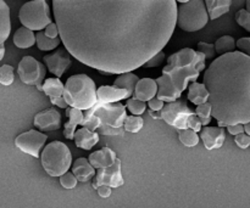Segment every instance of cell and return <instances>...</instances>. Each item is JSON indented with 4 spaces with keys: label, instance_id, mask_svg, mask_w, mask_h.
Returning <instances> with one entry per match:
<instances>
[{
    "label": "cell",
    "instance_id": "6da1fadb",
    "mask_svg": "<svg viewBox=\"0 0 250 208\" xmlns=\"http://www.w3.org/2000/svg\"><path fill=\"white\" fill-rule=\"evenodd\" d=\"M60 40L102 73L124 75L163 51L176 28L175 0H54Z\"/></svg>",
    "mask_w": 250,
    "mask_h": 208
},
{
    "label": "cell",
    "instance_id": "7a4b0ae2",
    "mask_svg": "<svg viewBox=\"0 0 250 208\" xmlns=\"http://www.w3.org/2000/svg\"><path fill=\"white\" fill-rule=\"evenodd\" d=\"M208 102L217 123H250V57L241 51L215 58L204 75Z\"/></svg>",
    "mask_w": 250,
    "mask_h": 208
},
{
    "label": "cell",
    "instance_id": "3957f363",
    "mask_svg": "<svg viewBox=\"0 0 250 208\" xmlns=\"http://www.w3.org/2000/svg\"><path fill=\"white\" fill-rule=\"evenodd\" d=\"M62 99L71 109L88 111L97 104V89L94 80L87 75L71 76L63 85Z\"/></svg>",
    "mask_w": 250,
    "mask_h": 208
},
{
    "label": "cell",
    "instance_id": "277c9868",
    "mask_svg": "<svg viewBox=\"0 0 250 208\" xmlns=\"http://www.w3.org/2000/svg\"><path fill=\"white\" fill-rule=\"evenodd\" d=\"M42 166L50 177H61L70 170L72 156L70 149L61 141L48 144L41 156Z\"/></svg>",
    "mask_w": 250,
    "mask_h": 208
},
{
    "label": "cell",
    "instance_id": "5b68a950",
    "mask_svg": "<svg viewBox=\"0 0 250 208\" xmlns=\"http://www.w3.org/2000/svg\"><path fill=\"white\" fill-rule=\"evenodd\" d=\"M178 2H181V6L177 7L176 24L181 29L186 32H197L207 26L209 17L203 0Z\"/></svg>",
    "mask_w": 250,
    "mask_h": 208
},
{
    "label": "cell",
    "instance_id": "8992f818",
    "mask_svg": "<svg viewBox=\"0 0 250 208\" xmlns=\"http://www.w3.org/2000/svg\"><path fill=\"white\" fill-rule=\"evenodd\" d=\"M19 17L22 26L32 32H41L53 22L50 17V10L45 0H34V1L26 2L20 9Z\"/></svg>",
    "mask_w": 250,
    "mask_h": 208
},
{
    "label": "cell",
    "instance_id": "52a82bcc",
    "mask_svg": "<svg viewBox=\"0 0 250 208\" xmlns=\"http://www.w3.org/2000/svg\"><path fill=\"white\" fill-rule=\"evenodd\" d=\"M198 53V51H197ZM205 56L203 54L198 53V57L192 65L186 66V67H171V66H165L163 68V75L170 77L173 87L177 90L180 95L188 88L189 83H194L199 78L200 72L205 68Z\"/></svg>",
    "mask_w": 250,
    "mask_h": 208
},
{
    "label": "cell",
    "instance_id": "ba28073f",
    "mask_svg": "<svg viewBox=\"0 0 250 208\" xmlns=\"http://www.w3.org/2000/svg\"><path fill=\"white\" fill-rule=\"evenodd\" d=\"M93 116L99 118L102 124H106V126L114 127V128H121L124 127V122L127 117L126 106L120 102H115V104L97 102L92 109L84 111L83 119H87Z\"/></svg>",
    "mask_w": 250,
    "mask_h": 208
},
{
    "label": "cell",
    "instance_id": "9c48e42d",
    "mask_svg": "<svg viewBox=\"0 0 250 208\" xmlns=\"http://www.w3.org/2000/svg\"><path fill=\"white\" fill-rule=\"evenodd\" d=\"M161 119L166 122L168 126L173 127L177 131L188 129V121L190 117L195 116L194 111L188 107L186 100H176L165 105L160 112Z\"/></svg>",
    "mask_w": 250,
    "mask_h": 208
},
{
    "label": "cell",
    "instance_id": "30bf717a",
    "mask_svg": "<svg viewBox=\"0 0 250 208\" xmlns=\"http://www.w3.org/2000/svg\"><path fill=\"white\" fill-rule=\"evenodd\" d=\"M45 66L32 56H24L19 63L17 73L22 83L28 85H36L42 92V84L45 78Z\"/></svg>",
    "mask_w": 250,
    "mask_h": 208
},
{
    "label": "cell",
    "instance_id": "8fae6325",
    "mask_svg": "<svg viewBox=\"0 0 250 208\" xmlns=\"http://www.w3.org/2000/svg\"><path fill=\"white\" fill-rule=\"evenodd\" d=\"M48 136L45 134L41 133L38 131L31 129L28 132L20 134L16 139H15V145L17 149L24 153L33 156V157L38 158L41 155V150L43 149L44 144H45Z\"/></svg>",
    "mask_w": 250,
    "mask_h": 208
},
{
    "label": "cell",
    "instance_id": "7c38bea8",
    "mask_svg": "<svg viewBox=\"0 0 250 208\" xmlns=\"http://www.w3.org/2000/svg\"><path fill=\"white\" fill-rule=\"evenodd\" d=\"M124 184L125 179L121 173V160L116 158L112 166L98 170L92 187L95 190L99 187H109L111 189L112 188L116 189V188L122 187Z\"/></svg>",
    "mask_w": 250,
    "mask_h": 208
},
{
    "label": "cell",
    "instance_id": "4fadbf2b",
    "mask_svg": "<svg viewBox=\"0 0 250 208\" xmlns=\"http://www.w3.org/2000/svg\"><path fill=\"white\" fill-rule=\"evenodd\" d=\"M44 62H45L49 72L55 75L56 78L60 79L61 76L70 68L71 58L67 51L58 49L54 54L44 56Z\"/></svg>",
    "mask_w": 250,
    "mask_h": 208
},
{
    "label": "cell",
    "instance_id": "5bb4252c",
    "mask_svg": "<svg viewBox=\"0 0 250 208\" xmlns=\"http://www.w3.org/2000/svg\"><path fill=\"white\" fill-rule=\"evenodd\" d=\"M33 123L42 132L58 131L61 127V113L54 107L46 109L34 116Z\"/></svg>",
    "mask_w": 250,
    "mask_h": 208
},
{
    "label": "cell",
    "instance_id": "9a60e30c",
    "mask_svg": "<svg viewBox=\"0 0 250 208\" xmlns=\"http://www.w3.org/2000/svg\"><path fill=\"white\" fill-rule=\"evenodd\" d=\"M200 138L208 150H216L224 145L226 133L224 128L219 127H204L200 131Z\"/></svg>",
    "mask_w": 250,
    "mask_h": 208
},
{
    "label": "cell",
    "instance_id": "2e32d148",
    "mask_svg": "<svg viewBox=\"0 0 250 208\" xmlns=\"http://www.w3.org/2000/svg\"><path fill=\"white\" fill-rule=\"evenodd\" d=\"M156 85H158V92H156V99L160 100V101H166V102H173L176 100H178L181 97V95L178 94L177 90L173 87L172 82H171L170 77L166 75H163L161 77H159L155 80Z\"/></svg>",
    "mask_w": 250,
    "mask_h": 208
},
{
    "label": "cell",
    "instance_id": "e0dca14e",
    "mask_svg": "<svg viewBox=\"0 0 250 208\" xmlns=\"http://www.w3.org/2000/svg\"><path fill=\"white\" fill-rule=\"evenodd\" d=\"M115 160H116V153L110 148H103L95 152L90 153L88 162L94 170L95 168L102 170V168H107L114 165Z\"/></svg>",
    "mask_w": 250,
    "mask_h": 208
},
{
    "label": "cell",
    "instance_id": "ac0fdd59",
    "mask_svg": "<svg viewBox=\"0 0 250 208\" xmlns=\"http://www.w3.org/2000/svg\"><path fill=\"white\" fill-rule=\"evenodd\" d=\"M156 92H158V85H156L155 80L150 79V78H143L137 83L133 97L139 101L146 102L154 99L156 96Z\"/></svg>",
    "mask_w": 250,
    "mask_h": 208
},
{
    "label": "cell",
    "instance_id": "d6986e66",
    "mask_svg": "<svg viewBox=\"0 0 250 208\" xmlns=\"http://www.w3.org/2000/svg\"><path fill=\"white\" fill-rule=\"evenodd\" d=\"M128 97L126 90L115 89L114 87H100L97 90V102L99 104H115Z\"/></svg>",
    "mask_w": 250,
    "mask_h": 208
},
{
    "label": "cell",
    "instance_id": "ffe728a7",
    "mask_svg": "<svg viewBox=\"0 0 250 208\" xmlns=\"http://www.w3.org/2000/svg\"><path fill=\"white\" fill-rule=\"evenodd\" d=\"M198 53L195 50L190 48H185L182 50L177 51V53L172 54L171 56H168L167 58V65L171 67H186V66H189L197 60Z\"/></svg>",
    "mask_w": 250,
    "mask_h": 208
},
{
    "label": "cell",
    "instance_id": "44dd1931",
    "mask_svg": "<svg viewBox=\"0 0 250 208\" xmlns=\"http://www.w3.org/2000/svg\"><path fill=\"white\" fill-rule=\"evenodd\" d=\"M72 174L77 182L87 183L95 175V170L89 165L87 158L81 157L77 158L72 165Z\"/></svg>",
    "mask_w": 250,
    "mask_h": 208
},
{
    "label": "cell",
    "instance_id": "7402d4cb",
    "mask_svg": "<svg viewBox=\"0 0 250 208\" xmlns=\"http://www.w3.org/2000/svg\"><path fill=\"white\" fill-rule=\"evenodd\" d=\"M73 140L77 148L83 150H90L93 146L99 143V135L95 132H90L85 128H81L77 131L73 136Z\"/></svg>",
    "mask_w": 250,
    "mask_h": 208
},
{
    "label": "cell",
    "instance_id": "603a6c76",
    "mask_svg": "<svg viewBox=\"0 0 250 208\" xmlns=\"http://www.w3.org/2000/svg\"><path fill=\"white\" fill-rule=\"evenodd\" d=\"M66 116L68 117V122L65 123V129H63V135L67 140H73L75 136V129L78 124H82L83 122V112L77 109H66Z\"/></svg>",
    "mask_w": 250,
    "mask_h": 208
},
{
    "label": "cell",
    "instance_id": "cb8c5ba5",
    "mask_svg": "<svg viewBox=\"0 0 250 208\" xmlns=\"http://www.w3.org/2000/svg\"><path fill=\"white\" fill-rule=\"evenodd\" d=\"M205 2L208 17L210 19H216L222 15L227 14L231 7V0H208Z\"/></svg>",
    "mask_w": 250,
    "mask_h": 208
},
{
    "label": "cell",
    "instance_id": "d4e9b609",
    "mask_svg": "<svg viewBox=\"0 0 250 208\" xmlns=\"http://www.w3.org/2000/svg\"><path fill=\"white\" fill-rule=\"evenodd\" d=\"M187 99L192 101L194 105L199 106V105L207 104L208 99H209V93L205 89L204 84H200V83L197 82L189 83Z\"/></svg>",
    "mask_w": 250,
    "mask_h": 208
},
{
    "label": "cell",
    "instance_id": "484cf974",
    "mask_svg": "<svg viewBox=\"0 0 250 208\" xmlns=\"http://www.w3.org/2000/svg\"><path fill=\"white\" fill-rule=\"evenodd\" d=\"M10 32H11L10 9L6 2L0 0V45L9 38Z\"/></svg>",
    "mask_w": 250,
    "mask_h": 208
},
{
    "label": "cell",
    "instance_id": "4316f807",
    "mask_svg": "<svg viewBox=\"0 0 250 208\" xmlns=\"http://www.w3.org/2000/svg\"><path fill=\"white\" fill-rule=\"evenodd\" d=\"M138 80H139V78L137 77L134 73H132V72L124 73V75H120L119 77L115 79L114 88L115 89L126 90L127 94H128V96H131V95H133L134 88H136Z\"/></svg>",
    "mask_w": 250,
    "mask_h": 208
},
{
    "label": "cell",
    "instance_id": "83f0119b",
    "mask_svg": "<svg viewBox=\"0 0 250 208\" xmlns=\"http://www.w3.org/2000/svg\"><path fill=\"white\" fill-rule=\"evenodd\" d=\"M36 43V37L34 33L29 29L21 27L17 29L14 34V44L20 49H28L34 45Z\"/></svg>",
    "mask_w": 250,
    "mask_h": 208
},
{
    "label": "cell",
    "instance_id": "f1b7e54d",
    "mask_svg": "<svg viewBox=\"0 0 250 208\" xmlns=\"http://www.w3.org/2000/svg\"><path fill=\"white\" fill-rule=\"evenodd\" d=\"M42 92L45 93L50 99L61 97L63 94V84L59 78H48L42 84Z\"/></svg>",
    "mask_w": 250,
    "mask_h": 208
},
{
    "label": "cell",
    "instance_id": "f546056e",
    "mask_svg": "<svg viewBox=\"0 0 250 208\" xmlns=\"http://www.w3.org/2000/svg\"><path fill=\"white\" fill-rule=\"evenodd\" d=\"M215 53L219 55H225V54L233 53L236 49V40L231 36H224L216 40L214 44Z\"/></svg>",
    "mask_w": 250,
    "mask_h": 208
},
{
    "label": "cell",
    "instance_id": "4dcf8cb0",
    "mask_svg": "<svg viewBox=\"0 0 250 208\" xmlns=\"http://www.w3.org/2000/svg\"><path fill=\"white\" fill-rule=\"evenodd\" d=\"M34 37H36L37 46H38L39 50H42V51L54 50V49H55L56 46L60 45V43H61V40L59 38H56V39L46 38V37L44 36L43 32H38V33H37Z\"/></svg>",
    "mask_w": 250,
    "mask_h": 208
},
{
    "label": "cell",
    "instance_id": "1f68e13d",
    "mask_svg": "<svg viewBox=\"0 0 250 208\" xmlns=\"http://www.w3.org/2000/svg\"><path fill=\"white\" fill-rule=\"evenodd\" d=\"M178 139H180L181 143L183 144L187 148H194L199 144V135L197 133H194L190 129H183V131H178Z\"/></svg>",
    "mask_w": 250,
    "mask_h": 208
},
{
    "label": "cell",
    "instance_id": "d6a6232c",
    "mask_svg": "<svg viewBox=\"0 0 250 208\" xmlns=\"http://www.w3.org/2000/svg\"><path fill=\"white\" fill-rule=\"evenodd\" d=\"M144 126V119L142 117L137 116H127L124 122V129L125 132H129V133H138Z\"/></svg>",
    "mask_w": 250,
    "mask_h": 208
},
{
    "label": "cell",
    "instance_id": "836d02e7",
    "mask_svg": "<svg viewBox=\"0 0 250 208\" xmlns=\"http://www.w3.org/2000/svg\"><path fill=\"white\" fill-rule=\"evenodd\" d=\"M194 113L195 116L199 118L202 126L208 127V124H210V122H211V106L209 105V102L199 105V106L195 109Z\"/></svg>",
    "mask_w": 250,
    "mask_h": 208
},
{
    "label": "cell",
    "instance_id": "e575fe53",
    "mask_svg": "<svg viewBox=\"0 0 250 208\" xmlns=\"http://www.w3.org/2000/svg\"><path fill=\"white\" fill-rule=\"evenodd\" d=\"M14 67L10 65L0 66V84L9 87L14 83Z\"/></svg>",
    "mask_w": 250,
    "mask_h": 208
},
{
    "label": "cell",
    "instance_id": "d590c367",
    "mask_svg": "<svg viewBox=\"0 0 250 208\" xmlns=\"http://www.w3.org/2000/svg\"><path fill=\"white\" fill-rule=\"evenodd\" d=\"M126 107L128 109V111L131 112L132 114H134V116L137 117H141V114H143V112L146 111V102H142L139 101V100L134 99V97H132V99H128V101H127L126 104Z\"/></svg>",
    "mask_w": 250,
    "mask_h": 208
},
{
    "label": "cell",
    "instance_id": "8d00e7d4",
    "mask_svg": "<svg viewBox=\"0 0 250 208\" xmlns=\"http://www.w3.org/2000/svg\"><path fill=\"white\" fill-rule=\"evenodd\" d=\"M236 21L241 27H244L246 31L250 32V12L246 9H241L236 14Z\"/></svg>",
    "mask_w": 250,
    "mask_h": 208
},
{
    "label": "cell",
    "instance_id": "74e56055",
    "mask_svg": "<svg viewBox=\"0 0 250 208\" xmlns=\"http://www.w3.org/2000/svg\"><path fill=\"white\" fill-rule=\"evenodd\" d=\"M198 53L203 54L205 56V58H214L216 53H215V48H214V44H209V43H205V41H200L198 43Z\"/></svg>",
    "mask_w": 250,
    "mask_h": 208
},
{
    "label": "cell",
    "instance_id": "f35d334b",
    "mask_svg": "<svg viewBox=\"0 0 250 208\" xmlns=\"http://www.w3.org/2000/svg\"><path fill=\"white\" fill-rule=\"evenodd\" d=\"M97 131L98 135L99 134H102V135H124L125 134L124 127H121V128H114V127L106 126V124H100Z\"/></svg>",
    "mask_w": 250,
    "mask_h": 208
},
{
    "label": "cell",
    "instance_id": "ab89813d",
    "mask_svg": "<svg viewBox=\"0 0 250 208\" xmlns=\"http://www.w3.org/2000/svg\"><path fill=\"white\" fill-rule=\"evenodd\" d=\"M60 184L62 188L70 190L76 188V185H77V179H76L75 175H73L72 173H65V174L60 177Z\"/></svg>",
    "mask_w": 250,
    "mask_h": 208
},
{
    "label": "cell",
    "instance_id": "60d3db41",
    "mask_svg": "<svg viewBox=\"0 0 250 208\" xmlns=\"http://www.w3.org/2000/svg\"><path fill=\"white\" fill-rule=\"evenodd\" d=\"M165 56H166L165 53H164V51H160V53H158L156 55H154L148 62L144 63L143 67L150 68V67H158V66H161V63L165 61Z\"/></svg>",
    "mask_w": 250,
    "mask_h": 208
},
{
    "label": "cell",
    "instance_id": "b9f144b4",
    "mask_svg": "<svg viewBox=\"0 0 250 208\" xmlns=\"http://www.w3.org/2000/svg\"><path fill=\"white\" fill-rule=\"evenodd\" d=\"M236 46H237V48H239V50H241L242 54H244V55H248L249 56V53H250V38H249V37H244V38H241V39H239V40H237Z\"/></svg>",
    "mask_w": 250,
    "mask_h": 208
},
{
    "label": "cell",
    "instance_id": "7bdbcfd3",
    "mask_svg": "<svg viewBox=\"0 0 250 208\" xmlns=\"http://www.w3.org/2000/svg\"><path fill=\"white\" fill-rule=\"evenodd\" d=\"M234 141H236V144L238 148L248 149L250 145V136L247 135V134H244V133L238 134V135H236V138H234Z\"/></svg>",
    "mask_w": 250,
    "mask_h": 208
},
{
    "label": "cell",
    "instance_id": "ee69618b",
    "mask_svg": "<svg viewBox=\"0 0 250 208\" xmlns=\"http://www.w3.org/2000/svg\"><path fill=\"white\" fill-rule=\"evenodd\" d=\"M44 36L49 39H56L59 37V29L56 27V24L54 22H51L50 24L45 27V32H44Z\"/></svg>",
    "mask_w": 250,
    "mask_h": 208
},
{
    "label": "cell",
    "instance_id": "f6af8a7d",
    "mask_svg": "<svg viewBox=\"0 0 250 208\" xmlns=\"http://www.w3.org/2000/svg\"><path fill=\"white\" fill-rule=\"evenodd\" d=\"M188 129L193 131L194 133H198V132L202 131V124H200L199 118L197 116L190 117L189 121H188Z\"/></svg>",
    "mask_w": 250,
    "mask_h": 208
},
{
    "label": "cell",
    "instance_id": "bcb514c9",
    "mask_svg": "<svg viewBox=\"0 0 250 208\" xmlns=\"http://www.w3.org/2000/svg\"><path fill=\"white\" fill-rule=\"evenodd\" d=\"M148 106L150 107L151 111L160 112L161 110H163V107L165 106V104H164L163 101H160V100L156 99V97H154V99L149 100V101H148Z\"/></svg>",
    "mask_w": 250,
    "mask_h": 208
},
{
    "label": "cell",
    "instance_id": "7dc6e473",
    "mask_svg": "<svg viewBox=\"0 0 250 208\" xmlns=\"http://www.w3.org/2000/svg\"><path fill=\"white\" fill-rule=\"evenodd\" d=\"M227 131H229V134L232 135H238V134L244 133V129H243V124H234V126H229L227 127Z\"/></svg>",
    "mask_w": 250,
    "mask_h": 208
},
{
    "label": "cell",
    "instance_id": "c3c4849f",
    "mask_svg": "<svg viewBox=\"0 0 250 208\" xmlns=\"http://www.w3.org/2000/svg\"><path fill=\"white\" fill-rule=\"evenodd\" d=\"M98 195L103 199H107V197L111 196V188L109 187H99L97 189Z\"/></svg>",
    "mask_w": 250,
    "mask_h": 208
},
{
    "label": "cell",
    "instance_id": "681fc988",
    "mask_svg": "<svg viewBox=\"0 0 250 208\" xmlns=\"http://www.w3.org/2000/svg\"><path fill=\"white\" fill-rule=\"evenodd\" d=\"M50 101H51V104L55 105V106H58V107H60V109H65V110L67 109V105H66L65 100L62 99V96L55 97V99H50Z\"/></svg>",
    "mask_w": 250,
    "mask_h": 208
},
{
    "label": "cell",
    "instance_id": "f907efd6",
    "mask_svg": "<svg viewBox=\"0 0 250 208\" xmlns=\"http://www.w3.org/2000/svg\"><path fill=\"white\" fill-rule=\"evenodd\" d=\"M149 114H150L154 119H161L160 112H154V111H151V110H149Z\"/></svg>",
    "mask_w": 250,
    "mask_h": 208
},
{
    "label": "cell",
    "instance_id": "816d5d0a",
    "mask_svg": "<svg viewBox=\"0 0 250 208\" xmlns=\"http://www.w3.org/2000/svg\"><path fill=\"white\" fill-rule=\"evenodd\" d=\"M4 55H5V45L4 44H1V45H0V61L4 58Z\"/></svg>",
    "mask_w": 250,
    "mask_h": 208
},
{
    "label": "cell",
    "instance_id": "f5cc1de1",
    "mask_svg": "<svg viewBox=\"0 0 250 208\" xmlns=\"http://www.w3.org/2000/svg\"><path fill=\"white\" fill-rule=\"evenodd\" d=\"M243 129H244V134H247V135H249L250 134V129H249V123H246L243 126Z\"/></svg>",
    "mask_w": 250,
    "mask_h": 208
},
{
    "label": "cell",
    "instance_id": "db71d44e",
    "mask_svg": "<svg viewBox=\"0 0 250 208\" xmlns=\"http://www.w3.org/2000/svg\"><path fill=\"white\" fill-rule=\"evenodd\" d=\"M247 11L250 12V1H247Z\"/></svg>",
    "mask_w": 250,
    "mask_h": 208
}]
</instances>
